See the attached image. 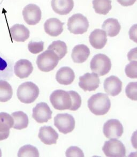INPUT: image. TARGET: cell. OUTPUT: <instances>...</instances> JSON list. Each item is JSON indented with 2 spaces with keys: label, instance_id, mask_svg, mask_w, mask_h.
I'll return each mask as SVG.
<instances>
[{
  "label": "cell",
  "instance_id": "obj_16",
  "mask_svg": "<svg viewBox=\"0 0 137 157\" xmlns=\"http://www.w3.org/2000/svg\"><path fill=\"white\" fill-rule=\"evenodd\" d=\"M33 70L32 63L28 59H20L16 62L14 67L15 74L21 79L28 78L32 74Z\"/></svg>",
  "mask_w": 137,
  "mask_h": 157
},
{
  "label": "cell",
  "instance_id": "obj_6",
  "mask_svg": "<svg viewBox=\"0 0 137 157\" xmlns=\"http://www.w3.org/2000/svg\"><path fill=\"white\" fill-rule=\"evenodd\" d=\"M68 30L74 34H82L87 31L89 22L86 17L81 13H76L68 19Z\"/></svg>",
  "mask_w": 137,
  "mask_h": 157
},
{
  "label": "cell",
  "instance_id": "obj_13",
  "mask_svg": "<svg viewBox=\"0 0 137 157\" xmlns=\"http://www.w3.org/2000/svg\"><path fill=\"white\" fill-rule=\"evenodd\" d=\"M103 87L107 94L115 97L118 95L122 91V82L117 77L111 76L104 81Z\"/></svg>",
  "mask_w": 137,
  "mask_h": 157
},
{
  "label": "cell",
  "instance_id": "obj_19",
  "mask_svg": "<svg viewBox=\"0 0 137 157\" xmlns=\"http://www.w3.org/2000/svg\"><path fill=\"white\" fill-rule=\"evenodd\" d=\"M11 37L17 42H24L30 37V31L23 24H16L10 29Z\"/></svg>",
  "mask_w": 137,
  "mask_h": 157
},
{
  "label": "cell",
  "instance_id": "obj_18",
  "mask_svg": "<svg viewBox=\"0 0 137 157\" xmlns=\"http://www.w3.org/2000/svg\"><path fill=\"white\" fill-rule=\"evenodd\" d=\"M53 11L60 15L69 14L74 8V0H51Z\"/></svg>",
  "mask_w": 137,
  "mask_h": 157
},
{
  "label": "cell",
  "instance_id": "obj_35",
  "mask_svg": "<svg viewBox=\"0 0 137 157\" xmlns=\"http://www.w3.org/2000/svg\"><path fill=\"white\" fill-rule=\"evenodd\" d=\"M136 48H135L134 49H131L128 53L127 57L130 61H131L132 59H135V61L137 60V53H136Z\"/></svg>",
  "mask_w": 137,
  "mask_h": 157
},
{
  "label": "cell",
  "instance_id": "obj_10",
  "mask_svg": "<svg viewBox=\"0 0 137 157\" xmlns=\"http://www.w3.org/2000/svg\"><path fill=\"white\" fill-rule=\"evenodd\" d=\"M22 13L24 21L29 25H35L41 19V11L36 4H28L24 7Z\"/></svg>",
  "mask_w": 137,
  "mask_h": 157
},
{
  "label": "cell",
  "instance_id": "obj_30",
  "mask_svg": "<svg viewBox=\"0 0 137 157\" xmlns=\"http://www.w3.org/2000/svg\"><path fill=\"white\" fill-rule=\"evenodd\" d=\"M125 94L129 99H130L131 100L137 101V82H131L129 83L125 89Z\"/></svg>",
  "mask_w": 137,
  "mask_h": 157
},
{
  "label": "cell",
  "instance_id": "obj_32",
  "mask_svg": "<svg viewBox=\"0 0 137 157\" xmlns=\"http://www.w3.org/2000/svg\"><path fill=\"white\" fill-rule=\"evenodd\" d=\"M28 49L30 53L34 54H38L44 49V43L42 41L39 42L31 41L28 44Z\"/></svg>",
  "mask_w": 137,
  "mask_h": 157
},
{
  "label": "cell",
  "instance_id": "obj_14",
  "mask_svg": "<svg viewBox=\"0 0 137 157\" xmlns=\"http://www.w3.org/2000/svg\"><path fill=\"white\" fill-rule=\"evenodd\" d=\"M59 136L57 132L51 126L41 127L38 135L41 141L48 145L56 144Z\"/></svg>",
  "mask_w": 137,
  "mask_h": 157
},
{
  "label": "cell",
  "instance_id": "obj_1",
  "mask_svg": "<svg viewBox=\"0 0 137 157\" xmlns=\"http://www.w3.org/2000/svg\"><path fill=\"white\" fill-rule=\"evenodd\" d=\"M87 105L91 112L99 116L106 114L109 112L111 102L107 94L98 93L91 96L88 100Z\"/></svg>",
  "mask_w": 137,
  "mask_h": 157
},
{
  "label": "cell",
  "instance_id": "obj_25",
  "mask_svg": "<svg viewBox=\"0 0 137 157\" xmlns=\"http://www.w3.org/2000/svg\"><path fill=\"white\" fill-rule=\"evenodd\" d=\"M13 90L10 84L7 82L0 80V102H7L13 97Z\"/></svg>",
  "mask_w": 137,
  "mask_h": 157
},
{
  "label": "cell",
  "instance_id": "obj_37",
  "mask_svg": "<svg viewBox=\"0 0 137 157\" xmlns=\"http://www.w3.org/2000/svg\"><path fill=\"white\" fill-rule=\"evenodd\" d=\"M10 131L6 132H0V140H4L8 138Z\"/></svg>",
  "mask_w": 137,
  "mask_h": 157
},
{
  "label": "cell",
  "instance_id": "obj_3",
  "mask_svg": "<svg viewBox=\"0 0 137 157\" xmlns=\"http://www.w3.org/2000/svg\"><path fill=\"white\" fill-rule=\"evenodd\" d=\"M59 60L53 51L47 49L38 56L36 62L39 70L43 72H49L55 69Z\"/></svg>",
  "mask_w": 137,
  "mask_h": 157
},
{
  "label": "cell",
  "instance_id": "obj_20",
  "mask_svg": "<svg viewBox=\"0 0 137 157\" xmlns=\"http://www.w3.org/2000/svg\"><path fill=\"white\" fill-rule=\"evenodd\" d=\"M74 72L69 67H63L60 68L56 75V81L62 85H70L74 82Z\"/></svg>",
  "mask_w": 137,
  "mask_h": 157
},
{
  "label": "cell",
  "instance_id": "obj_11",
  "mask_svg": "<svg viewBox=\"0 0 137 157\" xmlns=\"http://www.w3.org/2000/svg\"><path fill=\"white\" fill-rule=\"evenodd\" d=\"M79 86L84 91H94L99 87V77L95 73H86L79 77Z\"/></svg>",
  "mask_w": 137,
  "mask_h": 157
},
{
  "label": "cell",
  "instance_id": "obj_5",
  "mask_svg": "<svg viewBox=\"0 0 137 157\" xmlns=\"http://www.w3.org/2000/svg\"><path fill=\"white\" fill-rule=\"evenodd\" d=\"M49 99L53 107L57 110H70L71 107V98L68 91L62 90H55L51 94Z\"/></svg>",
  "mask_w": 137,
  "mask_h": 157
},
{
  "label": "cell",
  "instance_id": "obj_27",
  "mask_svg": "<svg viewBox=\"0 0 137 157\" xmlns=\"http://www.w3.org/2000/svg\"><path fill=\"white\" fill-rule=\"evenodd\" d=\"M14 120L11 115L6 113H0V132L10 131L13 128Z\"/></svg>",
  "mask_w": 137,
  "mask_h": 157
},
{
  "label": "cell",
  "instance_id": "obj_12",
  "mask_svg": "<svg viewBox=\"0 0 137 157\" xmlns=\"http://www.w3.org/2000/svg\"><path fill=\"white\" fill-rule=\"evenodd\" d=\"M32 117L39 123L47 122L51 119L53 112L49 106L45 102H40L33 109Z\"/></svg>",
  "mask_w": 137,
  "mask_h": 157
},
{
  "label": "cell",
  "instance_id": "obj_21",
  "mask_svg": "<svg viewBox=\"0 0 137 157\" xmlns=\"http://www.w3.org/2000/svg\"><path fill=\"white\" fill-rule=\"evenodd\" d=\"M89 55L90 50L87 46L84 44L76 45L72 51V59L75 63H82L86 61Z\"/></svg>",
  "mask_w": 137,
  "mask_h": 157
},
{
  "label": "cell",
  "instance_id": "obj_2",
  "mask_svg": "<svg viewBox=\"0 0 137 157\" xmlns=\"http://www.w3.org/2000/svg\"><path fill=\"white\" fill-rule=\"evenodd\" d=\"M39 95V87L31 82H26L21 84L17 89V96L18 99L26 104L34 102Z\"/></svg>",
  "mask_w": 137,
  "mask_h": 157
},
{
  "label": "cell",
  "instance_id": "obj_29",
  "mask_svg": "<svg viewBox=\"0 0 137 157\" xmlns=\"http://www.w3.org/2000/svg\"><path fill=\"white\" fill-rule=\"evenodd\" d=\"M69 92L71 96L72 100V105L70 110L76 111L80 108L82 105V98L80 95L74 91H70Z\"/></svg>",
  "mask_w": 137,
  "mask_h": 157
},
{
  "label": "cell",
  "instance_id": "obj_17",
  "mask_svg": "<svg viewBox=\"0 0 137 157\" xmlns=\"http://www.w3.org/2000/svg\"><path fill=\"white\" fill-rule=\"evenodd\" d=\"M89 41L93 48L97 49H102L107 43L106 33L103 30L95 29L89 35Z\"/></svg>",
  "mask_w": 137,
  "mask_h": 157
},
{
  "label": "cell",
  "instance_id": "obj_28",
  "mask_svg": "<svg viewBox=\"0 0 137 157\" xmlns=\"http://www.w3.org/2000/svg\"><path fill=\"white\" fill-rule=\"evenodd\" d=\"M39 152L38 149L31 145H26L19 149L18 157H39Z\"/></svg>",
  "mask_w": 137,
  "mask_h": 157
},
{
  "label": "cell",
  "instance_id": "obj_31",
  "mask_svg": "<svg viewBox=\"0 0 137 157\" xmlns=\"http://www.w3.org/2000/svg\"><path fill=\"white\" fill-rule=\"evenodd\" d=\"M125 74L130 78L135 79L137 78V62L133 61L127 64L125 69Z\"/></svg>",
  "mask_w": 137,
  "mask_h": 157
},
{
  "label": "cell",
  "instance_id": "obj_34",
  "mask_svg": "<svg viewBox=\"0 0 137 157\" xmlns=\"http://www.w3.org/2000/svg\"><path fill=\"white\" fill-rule=\"evenodd\" d=\"M117 2L122 6H132L136 0H117Z\"/></svg>",
  "mask_w": 137,
  "mask_h": 157
},
{
  "label": "cell",
  "instance_id": "obj_22",
  "mask_svg": "<svg viewBox=\"0 0 137 157\" xmlns=\"http://www.w3.org/2000/svg\"><path fill=\"white\" fill-rule=\"evenodd\" d=\"M102 28V30L105 31L107 36L110 37H114L119 34L121 29V26L117 19L110 18L103 22Z\"/></svg>",
  "mask_w": 137,
  "mask_h": 157
},
{
  "label": "cell",
  "instance_id": "obj_38",
  "mask_svg": "<svg viewBox=\"0 0 137 157\" xmlns=\"http://www.w3.org/2000/svg\"><path fill=\"white\" fill-rule=\"evenodd\" d=\"M2 157V151H1V150L0 149V157Z\"/></svg>",
  "mask_w": 137,
  "mask_h": 157
},
{
  "label": "cell",
  "instance_id": "obj_24",
  "mask_svg": "<svg viewBox=\"0 0 137 157\" xmlns=\"http://www.w3.org/2000/svg\"><path fill=\"white\" fill-rule=\"evenodd\" d=\"M92 3L95 13L100 15H107L112 8L111 0H93Z\"/></svg>",
  "mask_w": 137,
  "mask_h": 157
},
{
  "label": "cell",
  "instance_id": "obj_4",
  "mask_svg": "<svg viewBox=\"0 0 137 157\" xmlns=\"http://www.w3.org/2000/svg\"><path fill=\"white\" fill-rule=\"evenodd\" d=\"M91 70L98 76H102L109 73L112 68V62L107 55L97 54L91 59Z\"/></svg>",
  "mask_w": 137,
  "mask_h": 157
},
{
  "label": "cell",
  "instance_id": "obj_9",
  "mask_svg": "<svg viewBox=\"0 0 137 157\" xmlns=\"http://www.w3.org/2000/svg\"><path fill=\"white\" fill-rule=\"evenodd\" d=\"M103 134L107 138H120L123 133V127L120 121L116 119L108 120L103 125Z\"/></svg>",
  "mask_w": 137,
  "mask_h": 157
},
{
  "label": "cell",
  "instance_id": "obj_8",
  "mask_svg": "<svg viewBox=\"0 0 137 157\" xmlns=\"http://www.w3.org/2000/svg\"><path fill=\"white\" fill-rule=\"evenodd\" d=\"M54 125L60 132L67 134L74 129L75 120L73 116L67 113L58 114L54 117Z\"/></svg>",
  "mask_w": 137,
  "mask_h": 157
},
{
  "label": "cell",
  "instance_id": "obj_33",
  "mask_svg": "<svg viewBox=\"0 0 137 157\" xmlns=\"http://www.w3.org/2000/svg\"><path fill=\"white\" fill-rule=\"evenodd\" d=\"M66 156L68 157H84V153L79 147H70L66 152Z\"/></svg>",
  "mask_w": 137,
  "mask_h": 157
},
{
  "label": "cell",
  "instance_id": "obj_15",
  "mask_svg": "<svg viewBox=\"0 0 137 157\" xmlns=\"http://www.w3.org/2000/svg\"><path fill=\"white\" fill-rule=\"evenodd\" d=\"M64 23L56 18L47 19L44 24V30L47 34L50 36H57L63 31Z\"/></svg>",
  "mask_w": 137,
  "mask_h": 157
},
{
  "label": "cell",
  "instance_id": "obj_36",
  "mask_svg": "<svg viewBox=\"0 0 137 157\" xmlns=\"http://www.w3.org/2000/svg\"><path fill=\"white\" fill-rule=\"evenodd\" d=\"M7 67V63L4 59L0 57V71H3Z\"/></svg>",
  "mask_w": 137,
  "mask_h": 157
},
{
  "label": "cell",
  "instance_id": "obj_23",
  "mask_svg": "<svg viewBox=\"0 0 137 157\" xmlns=\"http://www.w3.org/2000/svg\"><path fill=\"white\" fill-rule=\"evenodd\" d=\"M11 116L14 120L13 128L17 130H21L28 127L29 125V117L25 113L18 111L13 113Z\"/></svg>",
  "mask_w": 137,
  "mask_h": 157
},
{
  "label": "cell",
  "instance_id": "obj_7",
  "mask_svg": "<svg viewBox=\"0 0 137 157\" xmlns=\"http://www.w3.org/2000/svg\"><path fill=\"white\" fill-rule=\"evenodd\" d=\"M102 150L107 157H124L126 155L124 145L116 138L110 139L105 142Z\"/></svg>",
  "mask_w": 137,
  "mask_h": 157
},
{
  "label": "cell",
  "instance_id": "obj_26",
  "mask_svg": "<svg viewBox=\"0 0 137 157\" xmlns=\"http://www.w3.org/2000/svg\"><path fill=\"white\" fill-rule=\"evenodd\" d=\"M48 49L53 51L57 55L59 59H63L68 52L66 43L61 40L54 41L49 45Z\"/></svg>",
  "mask_w": 137,
  "mask_h": 157
}]
</instances>
